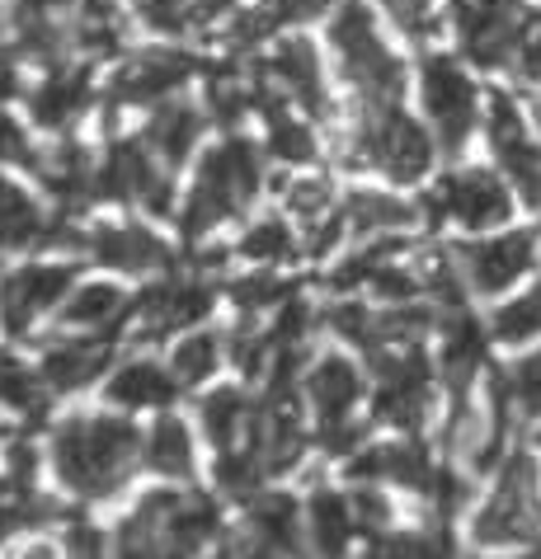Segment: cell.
I'll list each match as a JSON object with an SVG mask.
<instances>
[{
  "label": "cell",
  "mask_w": 541,
  "mask_h": 559,
  "mask_svg": "<svg viewBox=\"0 0 541 559\" xmlns=\"http://www.w3.org/2000/svg\"><path fill=\"white\" fill-rule=\"evenodd\" d=\"M48 236L52 226L43 207L14 179L0 175V250H28V245H43Z\"/></svg>",
  "instance_id": "cell-22"
},
{
  "label": "cell",
  "mask_w": 541,
  "mask_h": 559,
  "mask_svg": "<svg viewBox=\"0 0 541 559\" xmlns=\"http://www.w3.org/2000/svg\"><path fill=\"white\" fill-rule=\"evenodd\" d=\"M481 357H485V334L467 310L452 306L443 316V377L452 381V391H467L471 377L481 371Z\"/></svg>",
  "instance_id": "cell-19"
},
{
  "label": "cell",
  "mask_w": 541,
  "mask_h": 559,
  "mask_svg": "<svg viewBox=\"0 0 541 559\" xmlns=\"http://www.w3.org/2000/svg\"><path fill=\"white\" fill-rule=\"evenodd\" d=\"M381 475L396 479V485H405V489H414V493H428L433 475H438V465L428 461V452H424L420 442L405 438V442H386L381 447Z\"/></svg>",
  "instance_id": "cell-31"
},
{
  "label": "cell",
  "mask_w": 541,
  "mask_h": 559,
  "mask_svg": "<svg viewBox=\"0 0 541 559\" xmlns=\"http://www.w3.org/2000/svg\"><path fill=\"white\" fill-rule=\"evenodd\" d=\"M259 193V155L245 136H226L222 146H212L198 165V179L184 203V236L198 240L212 226H222L226 216H236L250 198Z\"/></svg>",
  "instance_id": "cell-4"
},
{
  "label": "cell",
  "mask_w": 541,
  "mask_h": 559,
  "mask_svg": "<svg viewBox=\"0 0 541 559\" xmlns=\"http://www.w3.org/2000/svg\"><path fill=\"white\" fill-rule=\"evenodd\" d=\"M0 165H34V146L28 132L10 114H0Z\"/></svg>",
  "instance_id": "cell-45"
},
{
  "label": "cell",
  "mask_w": 541,
  "mask_h": 559,
  "mask_svg": "<svg viewBox=\"0 0 541 559\" xmlns=\"http://www.w3.org/2000/svg\"><path fill=\"white\" fill-rule=\"evenodd\" d=\"M61 320L67 324H81V330H95V324H108V320H122V292L108 287V283H85L75 287L67 306H61Z\"/></svg>",
  "instance_id": "cell-30"
},
{
  "label": "cell",
  "mask_w": 541,
  "mask_h": 559,
  "mask_svg": "<svg viewBox=\"0 0 541 559\" xmlns=\"http://www.w3.org/2000/svg\"><path fill=\"white\" fill-rule=\"evenodd\" d=\"M330 203H334V193L325 179H292L287 183V207L297 212L302 222H325V216H330Z\"/></svg>",
  "instance_id": "cell-40"
},
{
  "label": "cell",
  "mask_w": 541,
  "mask_h": 559,
  "mask_svg": "<svg viewBox=\"0 0 541 559\" xmlns=\"http://www.w3.org/2000/svg\"><path fill=\"white\" fill-rule=\"evenodd\" d=\"M216 479H222L226 493H250L259 485V461H255V452L250 456H222V465H216Z\"/></svg>",
  "instance_id": "cell-44"
},
{
  "label": "cell",
  "mask_w": 541,
  "mask_h": 559,
  "mask_svg": "<svg viewBox=\"0 0 541 559\" xmlns=\"http://www.w3.org/2000/svg\"><path fill=\"white\" fill-rule=\"evenodd\" d=\"M410 559H457V540L452 532L438 522V526H420L410 532Z\"/></svg>",
  "instance_id": "cell-42"
},
{
  "label": "cell",
  "mask_w": 541,
  "mask_h": 559,
  "mask_svg": "<svg viewBox=\"0 0 541 559\" xmlns=\"http://www.w3.org/2000/svg\"><path fill=\"white\" fill-rule=\"evenodd\" d=\"M353 522H358L353 518V508L330 489H316L311 503H306V536H311V546H316L320 559H344Z\"/></svg>",
  "instance_id": "cell-24"
},
{
  "label": "cell",
  "mask_w": 541,
  "mask_h": 559,
  "mask_svg": "<svg viewBox=\"0 0 541 559\" xmlns=\"http://www.w3.org/2000/svg\"><path fill=\"white\" fill-rule=\"evenodd\" d=\"M90 104V71L85 67H52L28 90V114L38 128H67V122Z\"/></svg>",
  "instance_id": "cell-16"
},
{
  "label": "cell",
  "mask_w": 541,
  "mask_h": 559,
  "mask_svg": "<svg viewBox=\"0 0 541 559\" xmlns=\"http://www.w3.org/2000/svg\"><path fill=\"white\" fill-rule=\"evenodd\" d=\"M95 193L114 198V203H142L156 216L169 212V179L151 160V146L142 142H114V151L99 165V183Z\"/></svg>",
  "instance_id": "cell-11"
},
{
  "label": "cell",
  "mask_w": 541,
  "mask_h": 559,
  "mask_svg": "<svg viewBox=\"0 0 541 559\" xmlns=\"http://www.w3.org/2000/svg\"><path fill=\"white\" fill-rule=\"evenodd\" d=\"M250 418V400H245L240 391H212L203 400V428H208V438L212 447H231V438L240 432V424Z\"/></svg>",
  "instance_id": "cell-34"
},
{
  "label": "cell",
  "mask_w": 541,
  "mask_h": 559,
  "mask_svg": "<svg viewBox=\"0 0 541 559\" xmlns=\"http://www.w3.org/2000/svg\"><path fill=\"white\" fill-rule=\"evenodd\" d=\"M504 385H508V395H514V405H518L522 414L541 418V348L528 353L522 362H514V371H508Z\"/></svg>",
  "instance_id": "cell-38"
},
{
  "label": "cell",
  "mask_w": 541,
  "mask_h": 559,
  "mask_svg": "<svg viewBox=\"0 0 541 559\" xmlns=\"http://www.w3.org/2000/svg\"><path fill=\"white\" fill-rule=\"evenodd\" d=\"M537 334H541V283L522 292L518 301L494 310V338L499 344H528Z\"/></svg>",
  "instance_id": "cell-32"
},
{
  "label": "cell",
  "mask_w": 541,
  "mask_h": 559,
  "mask_svg": "<svg viewBox=\"0 0 541 559\" xmlns=\"http://www.w3.org/2000/svg\"><path fill=\"white\" fill-rule=\"evenodd\" d=\"M240 254L255 259V263H278V259H287V254H292V230L278 222V216H269V222H259V226L245 230Z\"/></svg>",
  "instance_id": "cell-36"
},
{
  "label": "cell",
  "mask_w": 541,
  "mask_h": 559,
  "mask_svg": "<svg viewBox=\"0 0 541 559\" xmlns=\"http://www.w3.org/2000/svg\"><path fill=\"white\" fill-rule=\"evenodd\" d=\"M108 400L122 409H161L175 400V377H165L156 362H128L108 377Z\"/></svg>",
  "instance_id": "cell-25"
},
{
  "label": "cell",
  "mask_w": 541,
  "mask_h": 559,
  "mask_svg": "<svg viewBox=\"0 0 541 559\" xmlns=\"http://www.w3.org/2000/svg\"><path fill=\"white\" fill-rule=\"evenodd\" d=\"M287 283L283 277H245V283H236V301L245 306V310H264V306H278V301H287Z\"/></svg>",
  "instance_id": "cell-43"
},
{
  "label": "cell",
  "mask_w": 541,
  "mask_h": 559,
  "mask_svg": "<svg viewBox=\"0 0 541 559\" xmlns=\"http://www.w3.org/2000/svg\"><path fill=\"white\" fill-rule=\"evenodd\" d=\"M438 136L424 132L400 104H363L358 128L349 142V160L363 169H381L391 183H420L433 169Z\"/></svg>",
  "instance_id": "cell-3"
},
{
  "label": "cell",
  "mask_w": 541,
  "mask_h": 559,
  "mask_svg": "<svg viewBox=\"0 0 541 559\" xmlns=\"http://www.w3.org/2000/svg\"><path fill=\"white\" fill-rule=\"evenodd\" d=\"M306 320H311V310H306L302 301H283V310H278V324H273V344L278 348H287V344H297V338L306 334Z\"/></svg>",
  "instance_id": "cell-48"
},
{
  "label": "cell",
  "mask_w": 541,
  "mask_h": 559,
  "mask_svg": "<svg viewBox=\"0 0 541 559\" xmlns=\"http://www.w3.org/2000/svg\"><path fill=\"white\" fill-rule=\"evenodd\" d=\"M67 559H104V536L95 526H75L67 536Z\"/></svg>",
  "instance_id": "cell-50"
},
{
  "label": "cell",
  "mask_w": 541,
  "mask_h": 559,
  "mask_svg": "<svg viewBox=\"0 0 541 559\" xmlns=\"http://www.w3.org/2000/svg\"><path fill=\"white\" fill-rule=\"evenodd\" d=\"M198 61L189 52H175V48H151L142 57H132L128 67L114 75V99L118 104H156L165 95L189 81Z\"/></svg>",
  "instance_id": "cell-14"
},
{
  "label": "cell",
  "mask_w": 541,
  "mask_h": 559,
  "mask_svg": "<svg viewBox=\"0 0 541 559\" xmlns=\"http://www.w3.org/2000/svg\"><path fill=\"white\" fill-rule=\"evenodd\" d=\"M420 99L433 122V136H438V151L447 155H457L485 122L481 85L471 81V71L452 52H428L420 61Z\"/></svg>",
  "instance_id": "cell-5"
},
{
  "label": "cell",
  "mask_w": 541,
  "mask_h": 559,
  "mask_svg": "<svg viewBox=\"0 0 541 559\" xmlns=\"http://www.w3.org/2000/svg\"><path fill=\"white\" fill-rule=\"evenodd\" d=\"M330 330L339 338H349V344H358V348H381L377 316L367 306H334L330 310Z\"/></svg>",
  "instance_id": "cell-37"
},
{
  "label": "cell",
  "mask_w": 541,
  "mask_h": 559,
  "mask_svg": "<svg viewBox=\"0 0 541 559\" xmlns=\"http://www.w3.org/2000/svg\"><path fill=\"white\" fill-rule=\"evenodd\" d=\"M5 465H10V485H14V489H28V485H34V447H28V442H10Z\"/></svg>",
  "instance_id": "cell-49"
},
{
  "label": "cell",
  "mask_w": 541,
  "mask_h": 559,
  "mask_svg": "<svg viewBox=\"0 0 541 559\" xmlns=\"http://www.w3.org/2000/svg\"><path fill=\"white\" fill-rule=\"evenodd\" d=\"M330 48L339 57L344 81L358 90L363 104H400L405 95V61L381 38L373 10L363 0H339L330 10Z\"/></svg>",
  "instance_id": "cell-2"
},
{
  "label": "cell",
  "mask_w": 541,
  "mask_h": 559,
  "mask_svg": "<svg viewBox=\"0 0 541 559\" xmlns=\"http://www.w3.org/2000/svg\"><path fill=\"white\" fill-rule=\"evenodd\" d=\"M377 367V418L396 424L400 432H420L433 409V367L428 357L405 344L373 357Z\"/></svg>",
  "instance_id": "cell-9"
},
{
  "label": "cell",
  "mask_w": 541,
  "mask_h": 559,
  "mask_svg": "<svg viewBox=\"0 0 541 559\" xmlns=\"http://www.w3.org/2000/svg\"><path fill=\"white\" fill-rule=\"evenodd\" d=\"M339 0H269V14L278 24H302V20H316V14H330Z\"/></svg>",
  "instance_id": "cell-47"
},
{
  "label": "cell",
  "mask_w": 541,
  "mask_h": 559,
  "mask_svg": "<svg viewBox=\"0 0 541 559\" xmlns=\"http://www.w3.org/2000/svg\"><path fill=\"white\" fill-rule=\"evenodd\" d=\"M255 108L264 114L273 160H283V165H311L316 160V136H311V128L292 118L283 99H273L269 90H255Z\"/></svg>",
  "instance_id": "cell-23"
},
{
  "label": "cell",
  "mask_w": 541,
  "mask_h": 559,
  "mask_svg": "<svg viewBox=\"0 0 541 559\" xmlns=\"http://www.w3.org/2000/svg\"><path fill=\"white\" fill-rule=\"evenodd\" d=\"M146 461L151 471H161L169 479H189L193 475V438L179 418H161L146 438Z\"/></svg>",
  "instance_id": "cell-29"
},
{
  "label": "cell",
  "mask_w": 541,
  "mask_h": 559,
  "mask_svg": "<svg viewBox=\"0 0 541 559\" xmlns=\"http://www.w3.org/2000/svg\"><path fill=\"white\" fill-rule=\"evenodd\" d=\"M377 5L414 43H433L443 34V0H377Z\"/></svg>",
  "instance_id": "cell-33"
},
{
  "label": "cell",
  "mask_w": 541,
  "mask_h": 559,
  "mask_svg": "<svg viewBox=\"0 0 541 559\" xmlns=\"http://www.w3.org/2000/svg\"><path fill=\"white\" fill-rule=\"evenodd\" d=\"M14 559H67V555H61L57 546H48V540H34V546H24Z\"/></svg>",
  "instance_id": "cell-52"
},
{
  "label": "cell",
  "mask_w": 541,
  "mask_h": 559,
  "mask_svg": "<svg viewBox=\"0 0 541 559\" xmlns=\"http://www.w3.org/2000/svg\"><path fill=\"white\" fill-rule=\"evenodd\" d=\"M353 518H358L367 532H386V526H391V503H386L377 489H358L353 493Z\"/></svg>",
  "instance_id": "cell-46"
},
{
  "label": "cell",
  "mask_w": 541,
  "mask_h": 559,
  "mask_svg": "<svg viewBox=\"0 0 541 559\" xmlns=\"http://www.w3.org/2000/svg\"><path fill=\"white\" fill-rule=\"evenodd\" d=\"M137 452H142V432L128 418H71L52 442L61 485L81 499L114 493L128 479Z\"/></svg>",
  "instance_id": "cell-1"
},
{
  "label": "cell",
  "mask_w": 541,
  "mask_h": 559,
  "mask_svg": "<svg viewBox=\"0 0 541 559\" xmlns=\"http://www.w3.org/2000/svg\"><path fill=\"white\" fill-rule=\"evenodd\" d=\"M104 367H108V344H85V338L81 344H57L43 357V377H48V385H57V391L90 385Z\"/></svg>",
  "instance_id": "cell-26"
},
{
  "label": "cell",
  "mask_w": 541,
  "mask_h": 559,
  "mask_svg": "<svg viewBox=\"0 0 541 559\" xmlns=\"http://www.w3.org/2000/svg\"><path fill=\"white\" fill-rule=\"evenodd\" d=\"M198 132H203V114H198L193 104L165 99L146 122V146L156 151L165 165H184L189 151L198 146Z\"/></svg>",
  "instance_id": "cell-20"
},
{
  "label": "cell",
  "mask_w": 541,
  "mask_h": 559,
  "mask_svg": "<svg viewBox=\"0 0 541 559\" xmlns=\"http://www.w3.org/2000/svg\"><path fill=\"white\" fill-rule=\"evenodd\" d=\"M514 183L494 169L467 165L452 169V175L438 179V189L428 198H420V212L428 226L438 222H457L461 230H499L508 216H514Z\"/></svg>",
  "instance_id": "cell-6"
},
{
  "label": "cell",
  "mask_w": 541,
  "mask_h": 559,
  "mask_svg": "<svg viewBox=\"0 0 541 559\" xmlns=\"http://www.w3.org/2000/svg\"><path fill=\"white\" fill-rule=\"evenodd\" d=\"M306 395H311L320 424H344L363 395V377L349 357H325V362L311 367V377H306Z\"/></svg>",
  "instance_id": "cell-17"
},
{
  "label": "cell",
  "mask_w": 541,
  "mask_h": 559,
  "mask_svg": "<svg viewBox=\"0 0 541 559\" xmlns=\"http://www.w3.org/2000/svg\"><path fill=\"white\" fill-rule=\"evenodd\" d=\"M485 146L494 155V169L514 183V193L528 207H541V136L528 128V114L508 90H490L485 99Z\"/></svg>",
  "instance_id": "cell-7"
},
{
  "label": "cell",
  "mask_w": 541,
  "mask_h": 559,
  "mask_svg": "<svg viewBox=\"0 0 541 559\" xmlns=\"http://www.w3.org/2000/svg\"><path fill=\"white\" fill-rule=\"evenodd\" d=\"M518 559H541V555H518Z\"/></svg>",
  "instance_id": "cell-54"
},
{
  "label": "cell",
  "mask_w": 541,
  "mask_h": 559,
  "mask_svg": "<svg viewBox=\"0 0 541 559\" xmlns=\"http://www.w3.org/2000/svg\"><path fill=\"white\" fill-rule=\"evenodd\" d=\"M226 559H287V550H278L269 546L264 536H250V540H240V546H231Z\"/></svg>",
  "instance_id": "cell-51"
},
{
  "label": "cell",
  "mask_w": 541,
  "mask_h": 559,
  "mask_svg": "<svg viewBox=\"0 0 541 559\" xmlns=\"http://www.w3.org/2000/svg\"><path fill=\"white\" fill-rule=\"evenodd\" d=\"M71 38H75V48H85L95 57H114L122 48V20L108 0H85V5H75Z\"/></svg>",
  "instance_id": "cell-27"
},
{
  "label": "cell",
  "mask_w": 541,
  "mask_h": 559,
  "mask_svg": "<svg viewBox=\"0 0 541 559\" xmlns=\"http://www.w3.org/2000/svg\"><path fill=\"white\" fill-rule=\"evenodd\" d=\"M0 400L20 414H43L38 381L28 377V367H20V362H0Z\"/></svg>",
  "instance_id": "cell-39"
},
{
  "label": "cell",
  "mask_w": 541,
  "mask_h": 559,
  "mask_svg": "<svg viewBox=\"0 0 541 559\" xmlns=\"http://www.w3.org/2000/svg\"><path fill=\"white\" fill-rule=\"evenodd\" d=\"M212 292L203 283H156L142 297V316L156 324V330H189L208 316Z\"/></svg>",
  "instance_id": "cell-21"
},
{
  "label": "cell",
  "mask_w": 541,
  "mask_h": 559,
  "mask_svg": "<svg viewBox=\"0 0 541 559\" xmlns=\"http://www.w3.org/2000/svg\"><path fill=\"white\" fill-rule=\"evenodd\" d=\"M250 526L255 536H264L269 546L302 555V522H297V503L283 499V493H264V499L250 503Z\"/></svg>",
  "instance_id": "cell-28"
},
{
  "label": "cell",
  "mask_w": 541,
  "mask_h": 559,
  "mask_svg": "<svg viewBox=\"0 0 541 559\" xmlns=\"http://www.w3.org/2000/svg\"><path fill=\"white\" fill-rule=\"evenodd\" d=\"M90 254L104 269H118V273H151L169 263V250L161 245V236H151L142 226H99L90 236Z\"/></svg>",
  "instance_id": "cell-15"
},
{
  "label": "cell",
  "mask_w": 541,
  "mask_h": 559,
  "mask_svg": "<svg viewBox=\"0 0 541 559\" xmlns=\"http://www.w3.org/2000/svg\"><path fill=\"white\" fill-rule=\"evenodd\" d=\"M452 259L461 277H467V287L490 297V292L514 287L537 263V230H504V236H490V240H471Z\"/></svg>",
  "instance_id": "cell-10"
},
{
  "label": "cell",
  "mask_w": 541,
  "mask_h": 559,
  "mask_svg": "<svg viewBox=\"0 0 541 559\" xmlns=\"http://www.w3.org/2000/svg\"><path fill=\"white\" fill-rule=\"evenodd\" d=\"M132 10L161 34H179L184 20H189V0H132Z\"/></svg>",
  "instance_id": "cell-41"
},
{
  "label": "cell",
  "mask_w": 541,
  "mask_h": 559,
  "mask_svg": "<svg viewBox=\"0 0 541 559\" xmlns=\"http://www.w3.org/2000/svg\"><path fill=\"white\" fill-rule=\"evenodd\" d=\"M339 212H344L349 230H358V236H396V230H410L424 222L420 203H405V198H396V193H373V189L349 193Z\"/></svg>",
  "instance_id": "cell-18"
},
{
  "label": "cell",
  "mask_w": 541,
  "mask_h": 559,
  "mask_svg": "<svg viewBox=\"0 0 541 559\" xmlns=\"http://www.w3.org/2000/svg\"><path fill=\"white\" fill-rule=\"evenodd\" d=\"M264 75L283 90V99H297L311 118L330 114V99H325V61L311 38H297V34L283 38L264 57Z\"/></svg>",
  "instance_id": "cell-13"
},
{
  "label": "cell",
  "mask_w": 541,
  "mask_h": 559,
  "mask_svg": "<svg viewBox=\"0 0 541 559\" xmlns=\"http://www.w3.org/2000/svg\"><path fill=\"white\" fill-rule=\"evenodd\" d=\"M75 273L67 269V263H28V269L10 273L5 287H0V316H5V330L10 334H24L28 324H34V316H43V310H52L71 297Z\"/></svg>",
  "instance_id": "cell-12"
},
{
  "label": "cell",
  "mask_w": 541,
  "mask_h": 559,
  "mask_svg": "<svg viewBox=\"0 0 541 559\" xmlns=\"http://www.w3.org/2000/svg\"><path fill=\"white\" fill-rule=\"evenodd\" d=\"M475 540L481 546H528L541 536V485L537 465L528 456H514L504 465L490 503L475 512Z\"/></svg>",
  "instance_id": "cell-8"
},
{
  "label": "cell",
  "mask_w": 541,
  "mask_h": 559,
  "mask_svg": "<svg viewBox=\"0 0 541 559\" xmlns=\"http://www.w3.org/2000/svg\"><path fill=\"white\" fill-rule=\"evenodd\" d=\"M216 371V338L212 334H189L175 348V381L179 385H198Z\"/></svg>",
  "instance_id": "cell-35"
},
{
  "label": "cell",
  "mask_w": 541,
  "mask_h": 559,
  "mask_svg": "<svg viewBox=\"0 0 541 559\" xmlns=\"http://www.w3.org/2000/svg\"><path fill=\"white\" fill-rule=\"evenodd\" d=\"M532 128H537V136H541V95H532Z\"/></svg>",
  "instance_id": "cell-53"
}]
</instances>
